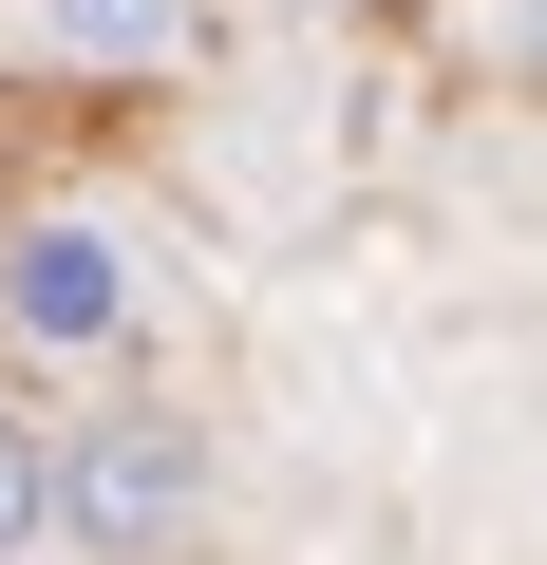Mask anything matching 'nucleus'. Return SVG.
<instances>
[{"label": "nucleus", "mask_w": 547, "mask_h": 565, "mask_svg": "<svg viewBox=\"0 0 547 565\" xmlns=\"http://www.w3.org/2000/svg\"><path fill=\"white\" fill-rule=\"evenodd\" d=\"M57 527H76L95 565H170V546L208 527V434H189L170 396L76 415V452H57Z\"/></svg>", "instance_id": "f257e3e1"}, {"label": "nucleus", "mask_w": 547, "mask_h": 565, "mask_svg": "<svg viewBox=\"0 0 547 565\" xmlns=\"http://www.w3.org/2000/svg\"><path fill=\"white\" fill-rule=\"evenodd\" d=\"M151 321V264L114 207H20L0 226V359H114Z\"/></svg>", "instance_id": "f03ea898"}, {"label": "nucleus", "mask_w": 547, "mask_h": 565, "mask_svg": "<svg viewBox=\"0 0 547 565\" xmlns=\"http://www.w3.org/2000/svg\"><path fill=\"white\" fill-rule=\"evenodd\" d=\"M39 39H57V57H95V76H151V57H189V39H208V0H39Z\"/></svg>", "instance_id": "7ed1b4c3"}, {"label": "nucleus", "mask_w": 547, "mask_h": 565, "mask_svg": "<svg viewBox=\"0 0 547 565\" xmlns=\"http://www.w3.org/2000/svg\"><path fill=\"white\" fill-rule=\"evenodd\" d=\"M39 527H57V452H39L20 396H0V565H39Z\"/></svg>", "instance_id": "20e7f679"}]
</instances>
